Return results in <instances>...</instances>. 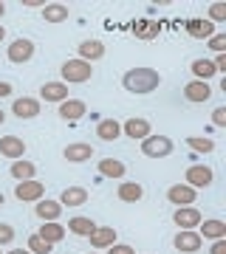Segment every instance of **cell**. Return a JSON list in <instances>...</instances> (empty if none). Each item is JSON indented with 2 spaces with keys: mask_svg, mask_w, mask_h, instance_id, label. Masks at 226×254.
<instances>
[{
  "mask_svg": "<svg viewBox=\"0 0 226 254\" xmlns=\"http://www.w3.org/2000/svg\"><path fill=\"white\" fill-rule=\"evenodd\" d=\"M161 85V73L155 68H130V71L122 76V88L133 96H145V93H153L155 88Z\"/></svg>",
  "mask_w": 226,
  "mask_h": 254,
  "instance_id": "6da1fadb",
  "label": "cell"
},
{
  "mask_svg": "<svg viewBox=\"0 0 226 254\" xmlns=\"http://www.w3.org/2000/svg\"><path fill=\"white\" fill-rule=\"evenodd\" d=\"M172 150H175V144H172L170 136H150L142 141V153L147 155V158H167V155H172Z\"/></svg>",
  "mask_w": 226,
  "mask_h": 254,
  "instance_id": "7a4b0ae2",
  "label": "cell"
},
{
  "mask_svg": "<svg viewBox=\"0 0 226 254\" xmlns=\"http://www.w3.org/2000/svg\"><path fill=\"white\" fill-rule=\"evenodd\" d=\"M60 73H63L65 82L79 85V82H88L93 76V68H90V63H82V60H68V63H63Z\"/></svg>",
  "mask_w": 226,
  "mask_h": 254,
  "instance_id": "3957f363",
  "label": "cell"
},
{
  "mask_svg": "<svg viewBox=\"0 0 226 254\" xmlns=\"http://www.w3.org/2000/svg\"><path fill=\"white\" fill-rule=\"evenodd\" d=\"M201 243H204V237H201L198 232H192V229H181L178 235H175V240H172V246H175L181 254H198Z\"/></svg>",
  "mask_w": 226,
  "mask_h": 254,
  "instance_id": "277c9868",
  "label": "cell"
},
{
  "mask_svg": "<svg viewBox=\"0 0 226 254\" xmlns=\"http://www.w3.org/2000/svg\"><path fill=\"white\" fill-rule=\"evenodd\" d=\"M212 178H215V173L209 170L207 164H192L187 170V187H192V190H207L212 184Z\"/></svg>",
  "mask_w": 226,
  "mask_h": 254,
  "instance_id": "5b68a950",
  "label": "cell"
},
{
  "mask_svg": "<svg viewBox=\"0 0 226 254\" xmlns=\"http://www.w3.org/2000/svg\"><path fill=\"white\" fill-rule=\"evenodd\" d=\"M31 57H34V43H31L28 37H17V40L9 46V60H11L14 65L28 63Z\"/></svg>",
  "mask_w": 226,
  "mask_h": 254,
  "instance_id": "8992f818",
  "label": "cell"
},
{
  "mask_svg": "<svg viewBox=\"0 0 226 254\" xmlns=\"http://www.w3.org/2000/svg\"><path fill=\"white\" fill-rule=\"evenodd\" d=\"M43 195H45V184H40V181H20L17 187H14V198L17 200H23V203H28V200H43Z\"/></svg>",
  "mask_w": 226,
  "mask_h": 254,
  "instance_id": "52a82bcc",
  "label": "cell"
},
{
  "mask_svg": "<svg viewBox=\"0 0 226 254\" xmlns=\"http://www.w3.org/2000/svg\"><path fill=\"white\" fill-rule=\"evenodd\" d=\"M0 155L11 158V161H20L26 155V141L20 136H3L0 138Z\"/></svg>",
  "mask_w": 226,
  "mask_h": 254,
  "instance_id": "ba28073f",
  "label": "cell"
},
{
  "mask_svg": "<svg viewBox=\"0 0 226 254\" xmlns=\"http://www.w3.org/2000/svg\"><path fill=\"white\" fill-rule=\"evenodd\" d=\"M201 209H192V206H178L172 212V223L178 229H195L201 223Z\"/></svg>",
  "mask_w": 226,
  "mask_h": 254,
  "instance_id": "9c48e42d",
  "label": "cell"
},
{
  "mask_svg": "<svg viewBox=\"0 0 226 254\" xmlns=\"http://www.w3.org/2000/svg\"><path fill=\"white\" fill-rule=\"evenodd\" d=\"M122 133H125L127 138H133V141H145V138L150 136V122L142 119V116H133V119H127L125 122Z\"/></svg>",
  "mask_w": 226,
  "mask_h": 254,
  "instance_id": "30bf717a",
  "label": "cell"
},
{
  "mask_svg": "<svg viewBox=\"0 0 226 254\" xmlns=\"http://www.w3.org/2000/svg\"><path fill=\"white\" fill-rule=\"evenodd\" d=\"M195 198H198V190H192V187H181V184H175V187L167 190V200L175 203V206H192Z\"/></svg>",
  "mask_w": 226,
  "mask_h": 254,
  "instance_id": "8fae6325",
  "label": "cell"
},
{
  "mask_svg": "<svg viewBox=\"0 0 226 254\" xmlns=\"http://www.w3.org/2000/svg\"><path fill=\"white\" fill-rule=\"evenodd\" d=\"M65 161L68 164H85L90 161V155H93V147L88 144V141H74V144L65 147Z\"/></svg>",
  "mask_w": 226,
  "mask_h": 254,
  "instance_id": "7c38bea8",
  "label": "cell"
},
{
  "mask_svg": "<svg viewBox=\"0 0 226 254\" xmlns=\"http://www.w3.org/2000/svg\"><path fill=\"white\" fill-rule=\"evenodd\" d=\"M11 113L17 119H37L40 116V102L31 99V96H20V99H14V105H11Z\"/></svg>",
  "mask_w": 226,
  "mask_h": 254,
  "instance_id": "4fadbf2b",
  "label": "cell"
},
{
  "mask_svg": "<svg viewBox=\"0 0 226 254\" xmlns=\"http://www.w3.org/2000/svg\"><path fill=\"white\" fill-rule=\"evenodd\" d=\"M90 249H110L116 243V229L113 226H96L90 232Z\"/></svg>",
  "mask_w": 226,
  "mask_h": 254,
  "instance_id": "5bb4252c",
  "label": "cell"
},
{
  "mask_svg": "<svg viewBox=\"0 0 226 254\" xmlns=\"http://www.w3.org/2000/svg\"><path fill=\"white\" fill-rule=\"evenodd\" d=\"M85 110H88V105H85L82 99L60 102V119H65V122H79V119L85 116Z\"/></svg>",
  "mask_w": 226,
  "mask_h": 254,
  "instance_id": "9a60e30c",
  "label": "cell"
},
{
  "mask_svg": "<svg viewBox=\"0 0 226 254\" xmlns=\"http://www.w3.org/2000/svg\"><path fill=\"white\" fill-rule=\"evenodd\" d=\"M105 57V43L102 40H82L79 43V60L82 63H93Z\"/></svg>",
  "mask_w": 226,
  "mask_h": 254,
  "instance_id": "2e32d148",
  "label": "cell"
},
{
  "mask_svg": "<svg viewBox=\"0 0 226 254\" xmlns=\"http://www.w3.org/2000/svg\"><path fill=\"white\" fill-rule=\"evenodd\" d=\"M184 96H187V102H207L212 96V88H209V82L192 79L184 85Z\"/></svg>",
  "mask_w": 226,
  "mask_h": 254,
  "instance_id": "e0dca14e",
  "label": "cell"
},
{
  "mask_svg": "<svg viewBox=\"0 0 226 254\" xmlns=\"http://www.w3.org/2000/svg\"><path fill=\"white\" fill-rule=\"evenodd\" d=\"M187 34L192 37V40H209V37L215 34V23H209V20H187Z\"/></svg>",
  "mask_w": 226,
  "mask_h": 254,
  "instance_id": "ac0fdd59",
  "label": "cell"
},
{
  "mask_svg": "<svg viewBox=\"0 0 226 254\" xmlns=\"http://www.w3.org/2000/svg\"><path fill=\"white\" fill-rule=\"evenodd\" d=\"M85 200H88V190H85V187H68V190H63V195H60V206L76 209V206H82Z\"/></svg>",
  "mask_w": 226,
  "mask_h": 254,
  "instance_id": "d6986e66",
  "label": "cell"
},
{
  "mask_svg": "<svg viewBox=\"0 0 226 254\" xmlns=\"http://www.w3.org/2000/svg\"><path fill=\"white\" fill-rule=\"evenodd\" d=\"M116 195H119L122 203H139V200L145 198V187H142V184H136V181H125L116 190Z\"/></svg>",
  "mask_w": 226,
  "mask_h": 254,
  "instance_id": "ffe728a7",
  "label": "cell"
},
{
  "mask_svg": "<svg viewBox=\"0 0 226 254\" xmlns=\"http://www.w3.org/2000/svg\"><path fill=\"white\" fill-rule=\"evenodd\" d=\"M40 96L45 102H65L68 99V85L65 82H45L40 88Z\"/></svg>",
  "mask_w": 226,
  "mask_h": 254,
  "instance_id": "44dd1931",
  "label": "cell"
},
{
  "mask_svg": "<svg viewBox=\"0 0 226 254\" xmlns=\"http://www.w3.org/2000/svg\"><path fill=\"white\" fill-rule=\"evenodd\" d=\"M37 218L43 220V223H51L63 215V206H60V200H37Z\"/></svg>",
  "mask_w": 226,
  "mask_h": 254,
  "instance_id": "7402d4cb",
  "label": "cell"
},
{
  "mask_svg": "<svg viewBox=\"0 0 226 254\" xmlns=\"http://www.w3.org/2000/svg\"><path fill=\"white\" fill-rule=\"evenodd\" d=\"M198 226H201L198 235L207 237V240H224L226 237V223L224 220H201Z\"/></svg>",
  "mask_w": 226,
  "mask_h": 254,
  "instance_id": "603a6c76",
  "label": "cell"
},
{
  "mask_svg": "<svg viewBox=\"0 0 226 254\" xmlns=\"http://www.w3.org/2000/svg\"><path fill=\"white\" fill-rule=\"evenodd\" d=\"M96 136L102 141H116L122 136V125H119L116 119H102L99 125H96Z\"/></svg>",
  "mask_w": 226,
  "mask_h": 254,
  "instance_id": "cb8c5ba5",
  "label": "cell"
},
{
  "mask_svg": "<svg viewBox=\"0 0 226 254\" xmlns=\"http://www.w3.org/2000/svg\"><path fill=\"white\" fill-rule=\"evenodd\" d=\"M34 175H37V167L31 161H23V158H20V161H14L11 164V178H14V181H34Z\"/></svg>",
  "mask_w": 226,
  "mask_h": 254,
  "instance_id": "d4e9b609",
  "label": "cell"
},
{
  "mask_svg": "<svg viewBox=\"0 0 226 254\" xmlns=\"http://www.w3.org/2000/svg\"><path fill=\"white\" fill-rule=\"evenodd\" d=\"M37 235L43 237L45 243H60V240H63L65 237V226H60V223H57V220H51V223H43V226H40V232H37Z\"/></svg>",
  "mask_w": 226,
  "mask_h": 254,
  "instance_id": "484cf974",
  "label": "cell"
},
{
  "mask_svg": "<svg viewBox=\"0 0 226 254\" xmlns=\"http://www.w3.org/2000/svg\"><path fill=\"white\" fill-rule=\"evenodd\" d=\"M43 17L45 23H63V20H68V6L65 3H45Z\"/></svg>",
  "mask_w": 226,
  "mask_h": 254,
  "instance_id": "4316f807",
  "label": "cell"
},
{
  "mask_svg": "<svg viewBox=\"0 0 226 254\" xmlns=\"http://www.w3.org/2000/svg\"><path fill=\"white\" fill-rule=\"evenodd\" d=\"M192 73H195L198 82H209L218 73V68H215L212 60H195V63H192Z\"/></svg>",
  "mask_w": 226,
  "mask_h": 254,
  "instance_id": "83f0119b",
  "label": "cell"
},
{
  "mask_svg": "<svg viewBox=\"0 0 226 254\" xmlns=\"http://www.w3.org/2000/svg\"><path fill=\"white\" fill-rule=\"evenodd\" d=\"M125 164L122 161H116V158H102V164H99V173L105 175V178H125Z\"/></svg>",
  "mask_w": 226,
  "mask_h": 254,
  "instance_id": "f1b7e54d",
  "label": "cell"
},
{
  "mask_svg": "<svg viewBox=\"0 0 226 254\" xmlns=\"http://www.w3.org/2000/svg\"><path fill=\"white\" fill-rule=\"evenodd\" d=\"M93 229H96V223H93L90 218H71L65 232H74V235H79V237H88Z\"/></svg>",
  "mask_w": 226,
  "mask_h": 254,
  "instance_id": "f546056e",
  "label": "cell"
},
{
  "mask_svg": "<svg viewBox=\"0 0 226 254\" xmlns=\"http://www.w3.org/2000/svg\"><path fill=\"white\" fill-rule=\"evenodd\" d=\"M158 23H150V20H139L133 28V34L139 37V40H153V37H158Z\"/></svg>",
  "mask_w": 226,
  "mask_h": 254,
  "instance_id": "4dcf8cb0",
  "label": "cell"
},
{
  "mask_svg": "<svg viewBox=\"0 0 226 254\" xmlns=\"http://www.w3.org/2000/svg\"><path fill=\"white\" fill-rule=\"evenodd\" d=\"M187 144L195 150V153H204V155H209V153H215V141L212 138H201V136H190L187 138Z\"/></svg>",
  "mask_w": 226,
  "mask_h": 254,
  "instance_id": "1f68e13d",
  "label": "cell"
},
{
  "mask_svg": "<svg viewBox=\"0 0 226 254\" xmlns=\"http://www.w3.org/2000/svg\"><path fill=\"white\" fill-rule=\"evenodd\" d=\"M51 249H54V246L45 243L40 235H31V237H28V252H31V254H51Z\"/></svg>",
  "mask_w": 226,
  "mask_h": 254,
  "instance_id": "d6a6232c",
  "label": "cell"
},
{
  "mask_svg": "<svg viewBox=\"0 0 226 254\" xmlns=\"http://www.w3.org/2000/svg\"><path fill=\"white\" fill-rule=\"evenodd\" d=\"M226 20V3H212L209 6V23H224Z\"/></svg>",
  "mask_w": 226,
  "mask_h": 254,
  "instance_id": "836d02e7",
  "label": "cell"
},
{
  "mask_svg": "<svg viewBox=\"0 0 226 254\" xmlns=\"http://www.w3.org/2000/svg\"><path fill=\"white\" fill-rule=\"evenodd\" d=\"M207 43H209V51H218V54H224V48H226V34H212Z\"/></svg>",
  "mask_w": 226,
  "mask_h": 254,
  "instance_id": "e575fe53",
  "label": "cell"
},
{
  "mask_svg": "<svg viewBox=\"0 0 226 254\" xmlns=\"http://www.w3.org/2000/svg\"><path fill=\"white\" fill-rule=\"evenodd\" d=\"M11 240H14V229H11L9 223H0V249L9 246Z\"/></svg>",
  "mask_w": 226,
  "mask_h": 254,
  "instance_id": "d590c367",
  "label": "cell"
},
{
  "mask_svg": "<svg viewBox=\"0 0 226 254\" xmlns=\"http://www.w3.org/2000/svg\"><path fill=\"white\" fill-rule=\"evenodd\" d=\"M212 125H215V127H226V108H215V110H212Z\"/></svg>",
  "mask_w": 226,
  "mask_h": 254,
  "instance_id": "8d00e7d4",
  "label": "cell"
},
{
  "mask_svg": "<svg viewBox=\"0 0 226 254\" xmlns=\"http://www.w3.org/2000/svg\"><path fill=\"white\" fill-rule=\"evenodd\" d=\"M108 254H136L133 246H127V243H113L108 249Z\"/></svg>",
  "mask_w": 226,
  "mask_h": 254,
  "instance_id": "74e56055",
  "label": "cell"
},
{
  "mask_svg": "<svg viewBox=\"0 0 226 254\" xmlns=\"http://www.w3.org/2000/svg\"><path fill=\"white\" fill-rule=\"evenodd\" d=\"M209 254H226V237H224V240H215L212 249H209Z\"/></svg>",
  "mask_w": 226,
  "mask_h": 254,
  "instance_id": "f35d334b",
  "label": "cell"
},
{
  "mask_svg": "<svg viewBox=\"0 0 226 254\" xmlns=\"http://www.w3.org/2000/svg\"><path fill=\"white\" fill-rule=\"evenodd\" d=\"M23 6H28V9H43L45 0H23Z\"/></svg>",
  "mask_w": 226,
  "mask_h": 254,
  "instance_id": "ab89813d",
  "label": "cell"
},
{
  "mask_svg": "<svg viewBox=\"0 0 226 254\" xmlns=\"http://www.w3.org/2000/svg\"><path fill=\"white\" fill-rule=\"evenodd\" d=\"M3 96H11V85L9 82H0V99H3Z\"/></svg>",
  "mask_w": 226,
  "mask_h": 254,
  "instance_id": "60d3db41",
  "label": "cell"
},
{
  "mask_svg": "<svg viewBox=\"0 0 226 254\" xmlns=\"http://www.w3.org/2000/svg\"><path fill=\"white\" fill-rule=\"evenodd\" d=\"M215 68H218V71H226V54H218V60H215Z\"/></svg>",
  "mask_w": 226,
  "mask_h": 254,
  "instance_id": "b9f144b4",
  "label": "cell"
},
{
  "mask_svg": "<svg viewBox=\"0 0 226 254\" xmlns=\"http://www.w3.org/2000/svg\"><path fill=\"white\" fill-rule=\"evenodd\" d=\"M6 254H31L28 249H11V252H6Z\"/></svg>",
  "mask_w": 226,
  "mask_h": 254,
  "instance_id": "7bdbcfd3",
  "label": "cell"
},
{
  "mask_svg": "<svg viewBox=\"0 0 226 254\" xmlns=\"http://www.w3.org/2000/svg\"><path fill=\"white\" fill-rule=\"evenodd\" d=\"M3 40H6V28L0 26V43H3Z\"/></svg>",
  "mask_w": 226,
  "mask_h": 254,
  "instance_id": "ee69618b",
  "label": "cell"
},
{
  "mask_svg": "<svg viewBox=\"0 0 226 254\" xmlns=\"http://www.w3.org/2000/svg\"><path fill=\"white\" fill-rule=\"evenodd\" d=\"M3 14H6V3H0V17H3Z\"/></svg>",
  "mask_w": 226,
  "mask_h": 254,
  "instance_id": "f6af8a7d",
  "label": "cell"
},
{
  "mask_svg": "<svg viewBox=\"0 0 226 254\" xmlns=\"http://www.w3.org/2000/svg\"><path fill=\"white\" fill-rule=\"evenodd\" d=\"M3 122H6V113H3V108H0V125H3Z\"/></svg>",
  "mask_w": 226,
  "mask_h": 254,
  "instance_id": "bcb514c9",
  "label": "cell"
},
{
  "mask_svg": "<svg viewBox=\"0 0 226 254\" xmlns=\"http://www.w3.org/2000/svg\"><path fill=\"white\" fill-rule=\"evenodd\" d=\"M3 200H6V198H3V192H0V206H3Z\"/></svg>",
  "mask_w": 226,
  "mask_h": 254,
  "instance_id": "7dc6e473",
  "label": "cell"
},
{
  "mask_svg": "<svg viewBox=\"0 0 226 254\" xmlns=\"http://www.w3.org/2000/svg\"><path fill=\"white\" fill-rule=\"evenodd\" d=\"M0 254H3V252H0Z\"/></svg>",
  "mask_w": 226,
  "mask_h": 254,
  "instance_id": "c3c4849f",
  "label": "cell"
},
{
  "mask_svg": "<svg viewBox=\"0 0 226 254\" xmlns=\"http://www.w3.org/2000/svg\"><path fill=\"white\" fill-rule=\"evenodd\" d=\"M88 254H90V252H88Z\"/></svg>",
  "mask_w": 226,
  "mask_h": 254,
  "instance_id": "681fc988",
  "label": "cell"
}]
</instances>
